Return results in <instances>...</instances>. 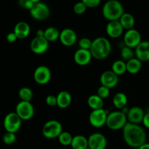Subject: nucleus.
Returning <instances> with one entry per match:
<instances>
[{
    "instance_id": "f257e3e1",
    "label": "nucleus",
    "mask_w": 149,
    "mask_h": 149,
    "mask_svg": "<svg viewBox=\"0 0 149 149\" xmlns=\"http://www.w3.org/2000/svg\"><path fill=\"white\" fill-rule=\"evenodd\" d=\"M125 142L131 148H138L146 143V132L140 125L127 122L122 129Z\"/></svg>"
},
{
    "instance_id": "f03ea898",
    "label": "nucleus",
    "mask_w": 149,
    "mask_h": 149,
    "mask_svg": "<svg viewBox=\"0 0 149 149\" xmlns=\"http://www.w3.org/2000/svg\"><path fill=\"white\" fill-rule=\"evenodd\" d=\"M90 51L93 58L100 61L104 60L111 54V44L108 39L100 36L93 40Z\"/></svg>"
},
{
    "instance_id": "7ed1b4c3",
    "label": "nucleus",
    "mask_w": 149,
    "mask_h": 149,
    "mask_svg": "<svg viewBox=\"0 0 149 149\" xmlns=\"http://www.w3.org/2000/svg\"><path fill=\"white\" fill-rule=\"evenodd\" d=\"M124 13L123 5L118 0H109L105 3L102 9L103 16L109 21L119 20Z\"/></svg>"
},
{
    "instance_id": "20e7f679",
    "label": "nucleus",
    "mask_w": 149,
    "mask_h": 149,
    "mask_svg": "<svg viewBox=\"0 0 149 149\" xmlns=\"http://www.w3.org/2000/svg\"><path fill=\"white\" fill-rule=\"evenodd\" d=\"M127 122L125 113L122 111H115L109 113L106 125L111 130H119L123 129Z\"/></svg>"
},
{
    "instance_id": "39448f33",
    "label": "nucleus",
    "mask_w": 149,
    "mask_h": 149,
    "mask_svg": "<svg viewBox=\"0 0 149 149\" xmlns=\"http://www.w3.org/2000/svg\"><path fill=\"white\" fill-rule=\"evenodd\" d=\"M63 132V126L58 120L47 121L42 127V134L47 139H54L58 138Z\"/></svg>"
},
{
    "instance_id": "423d86ee",
    "label": "nucleus",
    "mask_w": 149,
    "mask_h": 149,
    "mask_svg": "<svg viewBox=\"0 0 149 149\" xmlns=\"http://www.w3.org/2000/svg\"><path fill=\"white\" fill-rule=\"evenodd\" d=\"M22 119L15 112L7 113L4 119L3 125L7 132L16 133L21 127Z\"/></svg>"
},
{
    "instance_id": "0eeeda50",
    "label": "nucleus",
    "mask_w": 149,
    "mask_h": 149,
    "mask_svg": "<svg viewBox=\"0 0 149 149\" xmlns=\"http://www.w3.org/2000/svg\"><path fill=\"white\" fill-rule=\"evenodd\" d=\"M15 113L18 115L22 121L30 120L34 116V107L30 101L20 100L16 105Z\"/></svg>"
},
{
    "instance_id": "6e6552de",
    "label": "nucleus",
    "mask_w": 149,
    "mask_h": 149,
    "mask_svg": "<svg viewBox=\"0 0 149 149\" xmlns=\"http://www.w3.org/2000/svg\"><path fill=\"white\" fill-rule=\"evenodd\" d=\"M109 112L104 109L93 110L89 116V122L93 127L100 128L106 125Z\"/></svg>"
},
{
    "instance_id": "1a4fd4ad",
    "label": "nucleus",
    "mask_w": 149,
    "mask_h": 149,
    "mask_svg": "<svg viewBox=\"0 0 149 149\" xmlns=\"http://www.w3.org/2000/svg\"><path fill=\"white\" fill-rule=\"evenodd\" d=\"M31 16L36 20H45L49 17L50 15V10L47 4L40 1L34 3L33 7L31 9Z\"/></svg>"
},
{
    "instance_id": "9d476101",
    "label": "nucleus",
    "mask_w": 149,
    "mask_h": 149,
    "mask_svg": "<svg viewBox=\"0 0 149 149\" xmlns=\"http://www.w3.org/2000/svg\"><path fill=\"white\" fill-rule=\"evenodd\" d=\"M51 71L46 65H39L33 72V79L37 84L41 85L47 84L51 79Z\"/></svg>"
},
{
    "instance_id": "9b49d317",
    "label": "nucleus",
    "mask_w": 149,
    "mask_h": 149,
    "mask_svg": "<svg viewBox=\"0 0 149 149\" xmlns=\"http://www.w3.org/2000/svg\"><path fill=\"white\" fill-rule=\"evenodd\" d=\"M142 42L141 33L135 29L127 30L124 34V43L125 46L130 48H136V47Z\"/></svg>"
},
{
    "instance_id": "f8f14e48",
    "label": "nucleus",
    "mask_w": 149,
    "mask_h": 149,
    "mask_svg": "<svg viewBox=\"0 0 149 149\" xmlns=\"http://www.w3.org/2000/svg\"><path fill=\"white\" fill-rule=\"evenodd\" d=\"M88 148L90 149H106L107 140L106 136L100 132H95L88 137Z\"/></svg>"
},
{
    "instance_id": "ddd939ff",
    "label": "nucleus",
    "mask_w": 149,
    "mask_h": 149,
    "mask_svg": "<svg viewBox=\"0 0 149 149\" xmlns=\"http://www.w3.org/2000/svg\"><path fill=\"white\" fill-rule=\"evenodd\" d=\"M49 42L45 37L36 36L31 42V50L36 55H42L47 51L49 48Z\"/></svg>"
},
{
    "instance_id": "4468645a",
    "label": "nucleus",
    "mask_w": 149,
    "mask_h": 149,
    "mask_svg": "<svg viewBox=\"0 0 149 149\" xmlns=\"http://www.w3.org/2000/svg\"><path fill=\"white\" fill-rule=\"evenodd\" d=\"M100 84L111 90L116 87L119 83V76L111 71H106L100 75Z\"/></svg>"
},
{
    "instance_id": "2eb2a0df",
    "label": "nucleus",
    "mask_w": 149,
    "mask_h": 149,
    "mask_svg": "<svg viewBox=\"0 0 149 149\" xmlns=\"http://www.w3.org/2000/svg\"><path fill=\"white\" fill-rule=\"evenodd\" d=\"M59 40L63 46H73L77 40V33L72 29H69V28L64 29L63 30L61 31L60 33Z\"/></svg>"
},
{
    "instance_id": "dca6fc26",
    "label": "nucleus",
    "mask_w": 149,
    "mask_h": 149,
    "mask_svg": "<svg viewBox=\"0 0 149 149\" xmlns=\"http://www.w3.org/2000/svg\"><path fill=\"white\" fill-rule=\"evenodd\" d=\"M93 55L90 49H79L75 52L74 55V60L76 63L81 66L87 65L91 62L93 59Z\"/></svg>"
},
{
    "instance_id": "f3484780",
    "label": "nucleus",
    "mask_w": 149,
    "mask_h": 149,
    "mask_svg": "<svg viewBox=\"0 0 149 149\" xmlns=\"http://www.w3.org/2000/svg\"><path fill=\"white\" fill-rule=\"evenodd\" d=\"M144 116H145V112L143 109L139 106H134L130 108L127 114L128 122L136 124V125H140L142 123Z\"/></svg>"
},
{
    "instance_id": "a211bd4d",
    "label": "nucleus",
    "mask_w": 149,
    "mask_h": 149,
    "mask_svg": "<svg viewBox=\"0 0 149 149\" xmlns=\"http://www.w3.org/2000/svg\"><path fill=\"white\" fill-rule=\"evenodd\" d=\"M124 30L125 29H123L119 20L109 21L106 25V33L108 34V36L113 39L120 37L123 34Z\"/></svg>"
},
{
    "instance_id": "6ab92c4d",
    "label": "nucleus",
    "mask_w": 149,
    "mask_h": 149,
    "mask_svg": "<svg viewBox=\"0 0 149 149\" xmlns=\"http://www.w3.org/2000/svg\"><path fill=\"white\" fill-rule=\"evenodd\" d=\"M135 53L141 62L149 61V41H142L135 49Z\"/></svg>"
},
{
    "instance_id": "aec40b11",
    "label": "nucleus",
    "mask_w": 149,
    "mask_h": 149,
    "mask_svg": "<svg viewBox=\"0 0 149 149\" xmlns=\"http://www.w3.org/2000/svg\"><path fill=\"white\" fill-rule=\"evenodd\" d=\"M13 32L15 33L18 39H26L30 34L31 27L26 22L20 21L15 26Z\"/></svg>"
},
{
    "instance_id": "412c9836",
    "label": "nucleus",
    "mask_w": 149,
    "mask_h": 149,
    "mask_svg": "<svg viewBox=\"0 0 149 149\" xmlns=\"http://www.w3.org/2000/svg\"><path fill=\"white\" fill-rule=\"evenodd\" d=\"M57 106L61 109H66L71 105L72 101L71 95L68 91L63 90L57 95Z\"/></svg>"
},
{
    "instance_id": "4be33fe9",
    "label": "nucleus",
    "mask_w": 149,
    "mask_h": 149,
    "mask_svg": "<svg viewBox=\"0 0 149 149\" xmlns=\"http://www.w3.org/2000/svg\"><path fill=\"white\" fill-rule=\"evenodd\" d=\"M71 146L73 149H86L88 148V139L85 136L77 135L73 137Z\"/></svg>"
},
{
    "instance_id": "5701e85b",
    "label": "nucleus",
    "mask_w": 149,
    "mask_h": 149,
    "mask_svg": "<svg viewBox=\"0 0 149 149\" xmlns=\"http://www.w3.org/2000/svg\"><path fill=\"white\" fill-rule=\"evenodd\" d=\"M119 21L120 22L123 29H126L127 31L133 29L135 23V20L134 16L132 14L128 13H124L119 20Z\"/></svg>"
},
{
    "instance_id": "b1692460",
    "label": "nucleus",
    "mask_w": 149,
    "mask_h": 149,
    "mask_svg": "<svg viewBox=\"0 0 149 149\" xmlns=\"http://www.w3.org/2000/svg\"><path fill=\"white\" fill-rule=\"evenodd\" d=\"M112 102H113V104L115 108L122 110L123 108L127 106V96L124 93H117L113 96Z\"/></svg>"
},
{
    "instance_id": "393cba45",
    "label": "nucleus",
    "mask_w": 149,
    "mask_h": 149,
    "mask_svg": "<svg viewBox=\"0 0 149 149\" xmlns=\"http://www.w3.org/2000/svg\"><path fill=\"white\" fill-rule=\"evenodd\" d=\"M127 71L131 74H138L142 68V62L137 58H133L132 59L126 62Z\"/></svg>"
},
{
    "instance_id": "a878e982",
    "label": "nucleus",
    "mask_w": 149,
    "mask_h": 149,
    "mask_svg": "<svg viewBox=\"0 0 149 149\" xmlns=\"http://www.w3.org/2000/svg\"><path fill=\"white\" fill-rule=\"evenodd\" d=\"M87 104L93 110H97V109H103L104 101L103 99L99 97L97 94L92 95L87 99Z\"/></svg>"
},
{
    "instance_id": "bb28decb",
    "label": "nucleus",
    "mask_w": 149,
    "mask_h": 149,
    "mask_svg": "<svg viewBox=\"0 0 149 149\" xmlns=\"http://www.w3.org/2000/svg\"><path fill=\"white\" fill-rule=\"evenodd\" d=\"M61 31L54 26H49L45 30V38L49 42H55L59 39Z\"/></svg>"
},
{
    "instance_id": "cd10ccee",
    "label": "nucleus",
    "mask_w": 149,
    "mask_h": 149,
    "mask_svg": "<svg viewBox=\"0 0 149 149\" xmlns=\"http://www.w3.org/2000/svg\"><path fill=\"white\" fill-rule=\"evenodd\" d=\"M111 71L118 76L123 75L127 71L126 62L122 60H117L114 61L111 65Z\"/></svg>"
},
{
    "instance_id": "c85d7f7f",
    "label": "nucleus",
    "mask_w": 149,
    "mask_h": 149,
    "mask_svg": "<svg viewBox=\"0 0 149 149\" xmlns=\"http://www.w3.org/2000/svg\"><path fill=\"white\" fill-rule=\"evenodd\" d=\"M18 96L23 101H30L33 97V91L29 87H23L20 89L18 92Z\"/></svg>"
},
{
    "instance_id": "c756f323",
    "label": "nucleus",
    "mask_w": 149,
    "mask_h": 149,
    "mask_svg": "<svg viewBox=\"0 0 149 149\" xmlns=\"http://www.w3.org/2000/svg\"><path fill=\"white\" fill-rule=\"evenodd\" d=\"M58 138L59 143L61 145L64 146H71L73 140V136L70 132H66V131H63Z\"/></svg>"
},
{
    "instance_id": "7c9ffc66",
    "label": "nucleus",
    "mask_w": 149,
    "mask_h": 149,
    "mask_svg": "<svg viewBox=\"0 0 149 149\" xmlns=\"http://www.w3.org/2000/svg\"><path fill=\"white\" fill-rule=\"evenodd\" d=\"M135 51L132 49V48L129 47L127 46H125L121 49V57L123 59V61H128L135 58Z\"/></svg>"
},
{
    "instance_id": "2f4dec72",
    "label": "nucleus",
    "mask_w": 149,
    "mask_h": 149,
    "mask_svg": "<svg viewBox=\"0 0 149 149\" xmlns=\"http://www.w3.org/2000/svg\"><path fill=\"white\" fill-rule=\"evenodd\" d=\"M17 136L15 133H11V132H6L2 137V141L6 145H13L16 142Z\"/></svg>"
},
{
    "instance_id": "473e14b6",
    "label": "nucleus",
    "mask_w": 149,
    "mask_h": 149,
    "mask_svg": "<svg viewBox=\"0 0 149 149\" xmlns=\"http://www.w3.org/2000/svg\"><path fill=\"white\" fill-rule=\"evenodd\" d=\"M87 6L82 1H80L74 4V7H73V10H74V13L75 14L80 15H82L85 13L86 10H87Z\"/></svg>"
},
{
    "instance_id": "72a5a7b5",
    "label": "nucleus",
    "mask_w": 149,
    "mask_h": 149,
    "mask_svg": "<svg viewBox=\"0 0 149 149\" xmlns=\"http://www.w3.org/2000/svg\"><path fill=\"white\" fill-rule=\"evenodd\" d=\"M92 42H93V41L89 38L83 37L79 41V46L80 49H90L91 47Z\"/></svg>"
},
{
    "instance_id": "f704fd0d",
    "label": "nucleus",
    "mask_w": 149,
    "mask_h": 149,
    "mask_svg": "<svg viewBox=\"0 0 149 149\" xmlns=\"http://www.w3.org/2000/svg\"><path fill=\"white\" fill-rule=\"evenodd\" d=\"M97 95L102 99H106L110 95V89L108 87H104V86H100L97 90Z\"/></svg>"
},
{
    "instance_id": "c9c22d12",
    "label": "nucleus",
    "mask_w": 149,
    "mask_h": 149,
    "mask_svg": "<svg viewBox=\"0 0 149 149\" xmlns=\"http://www.w3.org/2000/svg\"><path fill=\"white\" fill-rule=\"evenodd\" d=\"M18 4L20 7L30 11L34 3L31 0H18Z\"/></svg>"
},
{
    "instance_id": "e433bc0d",
    "label": "nucleus",
    "mask_w": 149,
    "mask_h": 149,
    "mask_svg": "<svg viewBox=\"0 0 149 149\" xmlns=\"http://www.w3.org/2000/svg\"><path fill=\"white\" fill-rule=\"evenodd\" d=\"M81 1L87 6V7L94 8L100 4L101 0H81Z\"/></svg>"
},
{
    "instance_id": "4c0bfd02",
    "label": "nucleus",
    "mask_w": 149,
    "mask_h": 149,
    "mask_svg": "<svg viewBox=\"0 0 149 149\" xmlns=\"http://www.w3.org/2000/svg\"><path fill=\"white\" fill-rule=\"evenodd\" d=\"M45 101H46L47 105L50 107H54V106H57V97L55 95H49L47 96Z\"/></svg>"
},
{
    "instance_id": "58836bf2",
    "label": "nucleus",
    "mask_w": 149,
    "mask_h": 149,
    "mask_svg": "<svg viewBox=\"0 0 149 149\" xmlns=\"http://www.w3.org/2000/svg\"><path fill=\"white\" fill-rule=\"evenodd\" d=\"M6 39H7V41L8 42H10V43H14V42H16V40L17 39V36L15 35V33H14V32H10V33H9L7 35V36H6Z\"/></svg>"
},
{
    "instance_id": "ea45409f",
    "label": "nucleus",
    "mask_w": 149,
    "mask_h": 149,
    "mask_svg": "<svg viewBox=\"0 0 149 149\" xmlns=\"http://www.w3.org/2000/svg\"><path fill=\"white\" fill-rule=\"evenodd\" d=\"M143 125L147 129H149V112L145 113L143 119Z\"/></svg>"
},
{
    "instance_id": "a19ab883",
    "label": "nucleus",
    "mask_w": 149,
    "mask_h": 149,
    "mask_svg": "<svg viewBox=\"0 0 149 149\" xmlns=\"http://www.w3.org/2000/svg\"><path fill=\"white\" fill-rule=\"evenodd\" d=\"M36 36H39V37H45V30H42V29H39L36 31Z\"/></svg>"
},
{
    "instance_id": "79ce46f5",
    "label": "nucleus",
    "mask_w": 149,
    "mask_h": 149,
    "mask_svg": "<svg viewBox=\"0 0 149 149\" xmlns=\"http://www.w3.org/2000/svg\"><path fill=\"white\" fill-rule=\"evenodd\" d=\"M138 149H149V143H144L143 145L140 146Z\"/></svg>"
},
{
    "instance_id": "37998d69",
    "label": "nucleus",
    "mask_w": 149,
    "mask_h": 149,
    "mask_svg": "<svg viewBox=\"0 0 149 149\" xmlns=\"http://www.w3.org/2000/svg\"><path fill=\"white\" fill-rule=\"evenodd\" d=\"M33 3H37V2H40L42 1V0H31Z\"/></svg>"
},
{
    "instance_id": "c03bdc74",
    "label": "nucleus",
    "mask_w": 149,
    "mask_h": 149,
    "mask_svg": "<svg viewBox=\"0 0 149 149\" xmlns=\"http://www.w3.org/2000/svg\"><path fill=\"white\" fill-rule=\"evenodd\" d=\"M86 149H90V148H86Z\"/></svg>"
}]
</instances>
